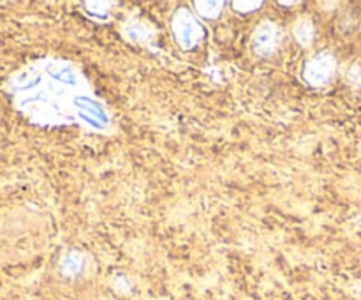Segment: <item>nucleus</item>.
Here are the masks:
<instances>
[{"instance_id": "6e6552de", "label": "nucleus", "mask_w": 361, "mask_h": 300, "mask_svg": "<svg viewBox=\"0 0 361 300\" xmlns=\"http://www.w3.org/2000/svg\"><path fill=\"white\" fill-rule=\"evenodd\" d=\"M224 2H194V13L204 20H215L221 16Z\"/></svg>"}, {"instance_id": "20e7f679", "label": "nucleus", "mask_w": 361, "mask_h": 300, "mask_svg": "<svg viewBox=\"0 0 361 300\" xmlns=\"http://www.w3.org/2000/svg\"><path fill=\"white\" fill-rule=\"evenodd\" d=\"M282 28L274 20L259 21L250 39L254 53L259 56H271L282 44Z\"/></svg>"}, {"instance_id": "f257e3e1", "label": "nucleus", "mask_w": 361, "mask_h": 300, "mask_svg": "<svg viewBox=\"0 0 361 300\" xmlns=\"http://www.w3.org/2000/svg\"><path fill=\"white\" fill-rule=\"evenodd\" d=\"M6 92L14 108L35 126H76L92 134H109L115 129L108 102L73 60H30L11 74Z\"/></svg>"}, {"instance_id": "9d476101", "label": "nucleus", "mask_w": 361, "mask_h": 300, "mask_svg": "<svg viewBox=\"0 0 361 300\" xmlns=\"http://www.w3.org/2000/svg\"><path fill=\"white\" fill-rule=\"evenodd\" d=\"M348 83L355 88H361V62L353 64L348 71Z\"/></svg>"}, {"instance_id": "0eeeda50", "label": "nucleus", "mask_w": 361, "mask_h": 300, "mask_svg": "<svg viewBox=\"0 0 361 300\" xmlns=\"http://www.w3.org/2000/svg\"><path fill=\"white\" fill-rule=\"evenodd\" d=\"M83 256L80 253H69L60 261V270L67 277H74V275H78L83 270Z\"/></svg>"}, {"instance_id": "7ed1b4c3", "label": "nucleus", "mask_w": 361, "mask_h": 300, "mask_svg": "<svg viewBox=\"0 0 361 300\" xmlns=\"http://www.w3.org/2000/svg\"><path fill=\"white\" fill-rule=\"evenodd\" d=\"M337 73V59L331 52H319L310 56L302 69V78L310 87H324Z\"/></svg>"}, {"instance_id": "f03ea898", "label": "nucleus", "mask_w": 361, "mask_h": 300, "mask_svg": "<svg viewBox=\"0 0 361 300\" xmlns=\"http://www.w3.org/2000/svg\"><path fill=\"white\" fill-rule=\"evenodd\" d=\"M169 27H171L175 42L183 52H190V49L197 48L204 39V34H207L203 23L197 20L196 13L190 11L189 7H178L173 13Z\"/></svg>"}, {"instance_id": "39448f33", "label": "nucleus", "mask_w": 361, "mask_h": 300, "mask_svg": "<svg viewBox=\"0 0 361 300\" xmlns=\"http://www.w3.org/2000/svg\"><path fill=\"white\" fill-rule=\"evenodd\" d=\"M122 35L126 41L133 42V44L145 46L148 42H152L157 35V28L154 27V23L145 18L136 16L127 20L126 23L122 25Z\"/></svg>"}, {"instance_id": "1a4fd4ad", "label": "nucleus", "mask_w": 361, "mask_h": 300, "mask_svg": "<svg viewBox=\"0 0 361 300\" xmlns=\"http://www.w3.org/2000/svg\"><path fill=\"white\" fill-rule=\"evenodd\" d=\"M115 2H85L83 7L92 18L95 20H106L111 13V7H115Z\"/></svg>"}, {"instance_id": "423d86ee", "label": "nucleus", "mask_w": 361, "mask_h": 300, "mask_svg": "<svg viewBox=\"0 0 361 300\" xmlns=\"http://www.w3.org/2000/svg\"><path fill=\"white\" fill-rule=\"evenodd\" d=\"M293 35L303 48H310L314 42V35H316V27H314L312 20L307 16L300 18L293 27Z\"/></svg>"}, {"instance_id": "9b49d317", "label": "nucleus", "mask_w": 361, "mask_h": 300, "mask_svg": "<svg viewBox=\"0 0 361 300\" xmlns=\"http://www.w3.org/2000/svg\"><path fill=\"white\" fill-rule=\"evenodd\" d=\"M231 6L236 13H254L263 7V2H233Z\"/></svg>"}]
</instances>
